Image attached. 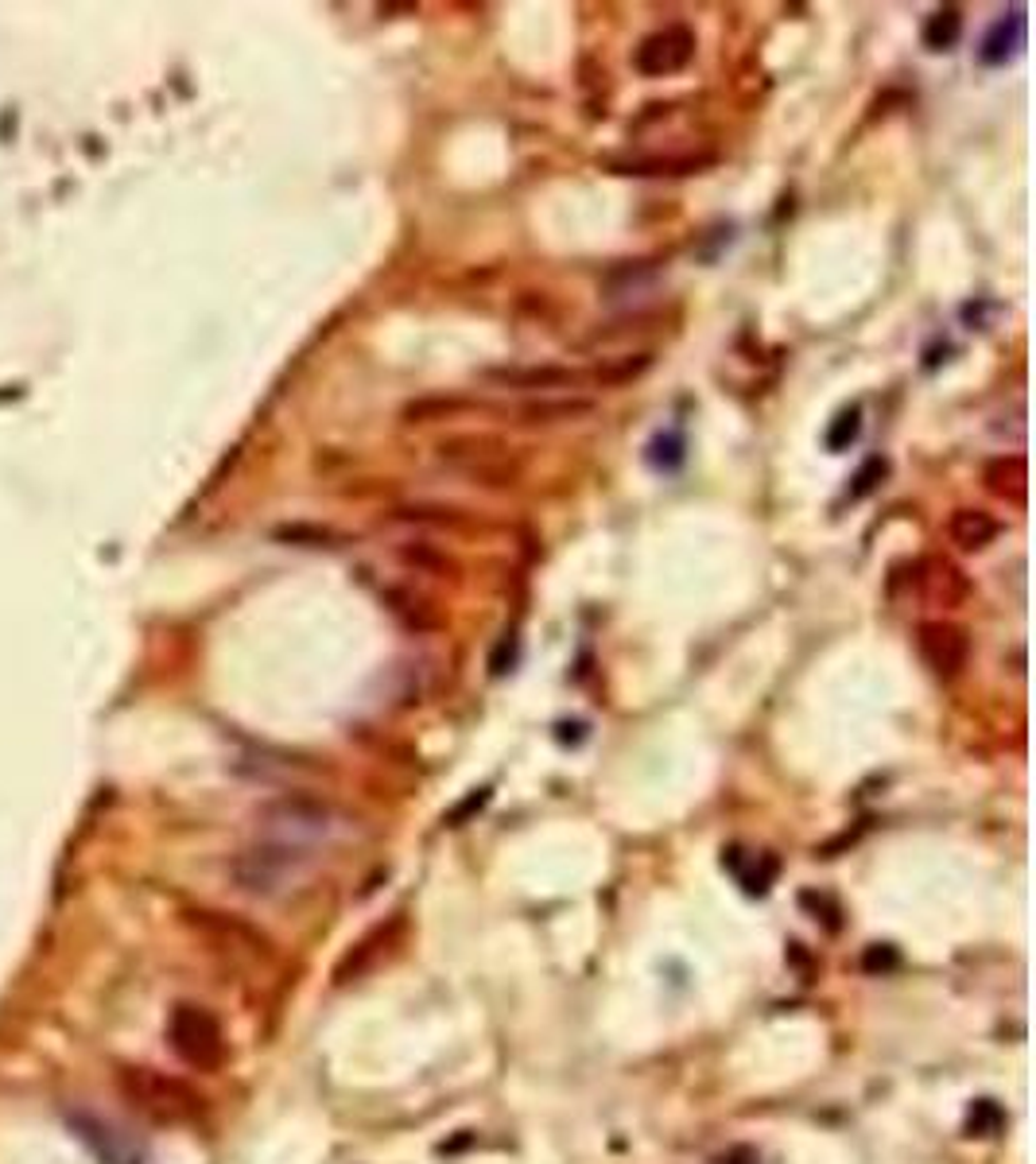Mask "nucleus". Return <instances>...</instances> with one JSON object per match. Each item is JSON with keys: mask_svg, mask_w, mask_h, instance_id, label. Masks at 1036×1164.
<instances>
[{"mask_svg": "<svg viewBox=\"0 0 1036 1164\" xmlns=\"http://www.w3.org/2000/svg\"><path fill=\"white\" fill-rule=\"evenodd\" d=\"M167 1036H171V1048H175L191 1068H218L222 1056H226V1041H222L218 1020L199 1006L175 1009V1013H171V1025H167Z\"/></svg>", "mask_w": 1036, "mask_h": 1164, "instance_id": "f257e3e1", "label": "nucleus"}, {"mask_svg": "<svg viewBox=\"0 0 1036 1164\" xmlns=\"http://www.w3.org/2000/svg\"><path fill=\"white\" fill-rule=\"evenodd\" d=\"M695 59V32L687 24H667L653 36L641 39V47L633 51V66L644 78H672L687 62Z\"/></svg>", "mask_w": 1036, "mask_h": 1164, "instance_id": "f03ea898", "label": "nucleus"}, {"mask_svg": "<svg viewBox=\"0 0 1036 1164\" xmlns=\"http://www.w3.org/2000/svg\"><path fill=\"white\" fill-rule=\"evenodd\" d=\"M917 652L931 672L952 680L971 661V636L955 622H920L917 625Z\"/></svg>", "mask_w": 1036, "mask_h": 1164, "instance_id": "7ed1b4c3", "label": "nucleus"}, {"mask_svg": "<svg viewBox=\"0 0 1036 1164\" xmlns=\"http://www.w3.org/2000/svg\"><path fill=\"white\" fill-rule=\"evenodd\" d=\"M482 381L501 384V388H516V393H548V388H571L583 384L586 377L567 365H489L482 369Z\"/></svg>", "mask_w": 1036, "mask_h": 1164, "instance_id": "20e7f679", "label": "nucleus"}, {"mask_svg": "<svg viewBox=\"0 0 1036 1164\" xmlns=\"http://www.w3.org/2000/svg\"><path fill=\"white\" fill-rule=\"evenodd\" d=\"M947 536L959 552H986L1001 536V520L986 509H955L947 520Z\"/></svg>", "mask_w": 1036, "mask_h": 1164, "instance_id": "39448f33", "label": "nucleus"}, {"mask_svg": "<svg viewBox=\"0 0 1036 1164\" xmlns=\"http://www.w3.org/2000/svg\"><path fill=\"white\" fill-rule=\"evenodd\" d=\"M982 481L994 497H1001L1005 504H1024L1029 497V466H1024L1021 455H998L990 458L986 470H982Z\"/></svg>", "mask_w": 1036, "mask_h": 1164, "instance_id": "423d86ee", "label": "nucleus"}, {"mask_svg": "<svg viewBox=\"0 0 1036 1164\" xmlns=\"http://www.w3.org/2000/svg\"><path fill=\"white\" fill-rule=\"evenodd\" d=\"M1021 39H1024V13L1017 8V13H1010L1005 20H998V24L990 27L986 39H982V47H978V59L986 62V66H1001V62L1017 51Z\"/></svg>", "mask_w": 1036, "mask_h": 1164, "instance_id": "0eeeda50", "label": "nucleus"}, {"mask_svg": "<svg viewBox=\"0 0 1036 1164\" xmlns=\"http://www.w3.org/2000/svg\"><path fill=\"white\" fill-rule=\"evenodd\" d=\"M656 280H660L656 265H644V261H629V265H618L606 280H602V295H606V300H614V303L625 300V295H644L648 288H656Z\"/></svg>", "mask_w": 1036, "mask_h": 1164, "instance_id": "6e6552de", "label": "nucleus"}, {"mask_svg": "<svg viewBox=\"0 0 1036 1164\" xmlns=\"http://www.w3.org/2000/svg\"><path fill=\"white\" fill-rule=\"evenodd\" d=\"M525 423H571V420H583V416H595V400H583V397H560V400H532V404H525Z\"/></svg>", "mask_w": 1036, "mask_h": 1164, "instance_id": "1a4fd4ad", "label": "nucleus"}, {"mask_svg": "<svg viewBox=\"0 0 1036 1164\" xmlns=\"http://www.w3.org/2000/svg\"><path fill=\"white\" fill-rule=\"evenodd\" d=\"M711 164V156H653V159H629V164H614L621 175H695Z\"/></svg>", "mask_w": 1036, "mask_h": 1164, "instance_id": "9d476101", "label": "nucleus"}, {"mask_svg": "<svg viewBox=\"0 0 1036 1164\" xmlns=\"http://www.w3.org/2000/svg\"><path fill=\"white\" fill-rule=\"evenodd\" d=\"M959 36H963V13L959 8H940L924 24V43L931 51H952L959 43Z\"/></svg>", "mask_w": 1036, "mask_h": 1164, "instance_id": "9b49d317", "label": "nucleus"}, {"mask_svg": "<svg viewBox=\"0 0 1036 1164\" xmlns=\"http://www.w3.org/2000/svg\"><path fill=\"white\" fill-rule=\"evenodd\" d=\"M653 369V354H625V358H614L606 365H598L595 381L598 384H629L637 377Z\"/></svg>", "mask_w": 1036, "mask_h": 1164, "instance_id": "f8f14e48", "label": "nucleus"}, {"mask_svg": "<svg viewBox=\"0 0 1036 1164\" xmlns=\"http://www.w3.org/2000/svg\"><path fill=\"white\" fill-rule=\"evenodd\" d=\"M463 408H466V400L428 397V400H416V404H408V408H404V420L408 423H431V420H442V416H454V412H463Z\"/></svg>", "mask_w": 1036, "mask_h": 1164, "instance_id": "ddd939ff", "label": "nucleus"}, {"mask_svg": "<svg viewBox=\"0 0 1036 1164\" xmlns=\"http://www.w3.org/2000/svg\"><path fill=\"white\" fill-rule=\"evenodd\" d=\"M858 435H862V408L854 404V408H846V412H839V416H834L831 432H827V446H831L834 455H839V451H846V446L854 443Z\"/></svg>", "mask_w": 1036, "mask_h": 1164, "instance_id": "4468645a", "label": "nucleus"}, {"mask_svg": "<svg viewBox=\"0 0 1036 1164\" xmlns=\"http://www.w3.org/2000/svg\"><path fill=\"white\" fill-rule=\"evenodd\" d=\"M885 458H866L862 462V470L854 474V485H850V501H858V497H866V493H873V485L885 478Z\"/></svg>", "mask_w": 1036, "mask_h": 1164, "instance_id": "2eb2a0df", "label": "nucleus"}, {"mask_svg": "<svg viewBox=\"0 0 1036 1164\" xmlns=\"http://www.w3.org/2000/svg\"><path fill=\"white\" fill-rule=\"evenodd\" d=\"M653 466H664V470H676L679 462H683V439L679 435H660L653 443Z\"/></svg>", "mask_w": 1036, "mask_h": 1164, "instance_id": "dca6fc26", "label": "nucleus"}, {"mask_svg": "<svg viewBox=\"0 0 1036 1164\" xmlns=\"http://www.w3.org/2000/svg\"><path fill=\"white\" fill-rule=\"evenodd\" d=\"M741 1152V1149H738ZM738 1152H734V1157H730V1164H738ZM746 1164H753V1152H750V1157H746Z\"/></svg>", "mask_w": 1036, "mask_h": 1164, "instance_id": "f3484780", "label": "nucleus"}]
</instances>
